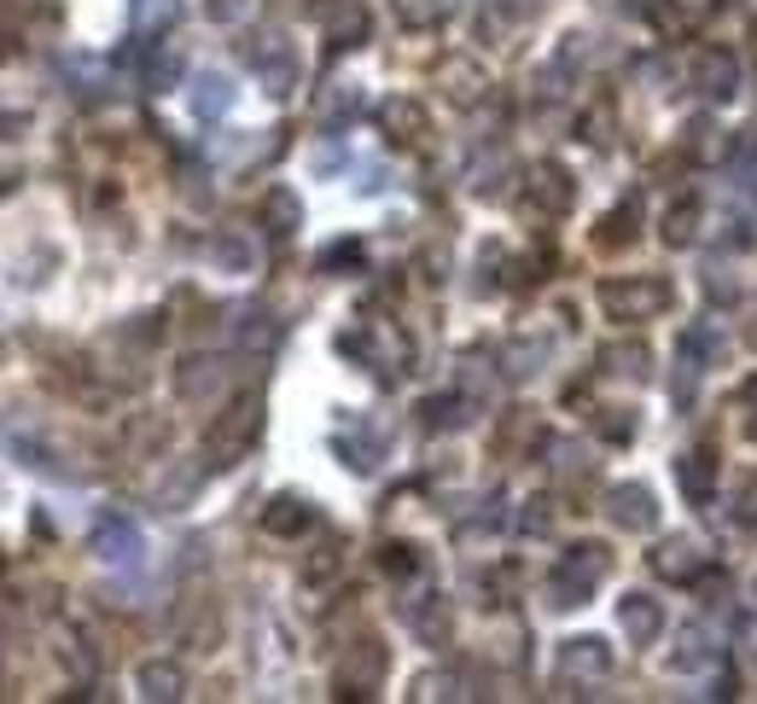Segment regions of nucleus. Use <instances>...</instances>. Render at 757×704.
I'll list each match as a JSON object with an SVG mask.
<instances>
[{"label": "nucleus", "mask_w": 757, "mask_h": 704, "mask_svg": "<svg viewBox=\"0 0 757 704\" xmlns=\"http://www.w3.org/2000/svg\"><path fill=\"white\" fill-rule=\"evenodd\" d=\"M693 88L705 99H734V88H740V58L728 47H700L693 53Z\"/></svg>", "instance_id": "2"}, {"label": "nucleus", "mask_w": 757, "mask_h": 704, "mask_svg": "<svg viewBox=\"0 0 757 704\" xmlns=\"http://www.w3.org/2000/svg\"><path fill=\"white\" fill-rule=\"evenodd\" d=\"M734 519H740V524H757V478L740 484V495H734Z\"/></svg>", "instance_id": "18"}, {"label": "nucleus", "mask_w": 757, "mask_h": 704, "mask_svg": "<svg viewBox=\"0 0 757 704\" xmlns=\"http://www.w3.org/2000/svg\"><path fill=\"white\" fill-rule=\"evenodd\" d=\"M601 303H606L612 321H652L670 303V285L664 280H606Z\"/></svg>", "instance_id": "1"}, {"label": "nucleus", "mask_w": 757, "mask_h": 704, "mask_svg": "<svg viewBox=\"0 0 757 704\" xmlns=\"http://www.w3.org/2000/svg\"><path fill=\"white\" fill-rule=\"evenodd\" d=\"M652 571L670 576V583H693V576L705 571V548L688 542V535H677V542H659V553H652Z\"/></svg>", "instance_id": "4"}, {"label": "nucleus", "mask_w": 757, "mask_h": 704, "mask_svg": "<svg viewBox=\"0 0 757 704\" xmlns=\"http://www.w3.org/2000/svg\"><path fill=\"white\" fill-rule=\"evenodd\" d=\"M700 198H688V204H677V210H670V227H664V239L670 245H693V239H700Z\"/></svg>", "instance_id": "11"}, {"label": "nucleus", "mask_w": 757, "mask_h": 704, "mask_svg": "<svg viewBox=\"0 0 757 704\" xmlns=\"http://www.w3.org/2000/svg\"><path fill=\"white\" fill-rule=\"evenodd\" d=\"M677 484H682L688 501H711V489H717V461H711V454H682Z\"/></svg>", "instance_id": "6"}, {"label": "nucleus", "mask_w": 757, "mask_h": 704, "mask_svg": "<svg viewBox=\"0 0 757 704\" xmlns=\"http://www.w3.org/2000/svg\"><path fill=\"white\" fill-rule=\"evenodd\" d=\"M140 681H147V687H152V698H175V687H181V675H175L170 664H152V670L140 675Z\"/></svg>", "instance_id": "17"}, {"label": "nucleus", "mask_w": 757, "mask_h": 704, "mask_svg": "<svg viewBox=\"0 0 757 704\" xmlns=\"http://www.w3.org/2000/svg\"><path fill=\"white\" fill-rule=\"evenodd\" d=\"M677 670H705V664H717V647H711V629H700V624H688L682 629V647H677V658H670Z\"/></svg>", "instance_id": "8"}, {"label": "nucleus", "mask_w": 757, "mask_h": 704, "mask_svg": "<svg viewBox=\"0 0 757 704\" xmlns=\"http://www.w3.org/2000/svg\"><path fill=\"white\" fill-rule=\"evenodd\" d=\"M629 221H641V198H624L618 210L606 216V234H601V245H624V239H629Z\"/></svg>", "instance_id": "14"}, {"label": "nucleus", "mask_w": 757, "mask_h": 704, "mask_svg": "<svg viewBox=\"0 0 757 704\" xmlns=\"http://www.w3.org/2000/svg\"><path fill=\"white\" fill-rule=\"evenodd\" d=\"M251 431H257V402H245V408H234V420L221 425V437H210V448L216 454H234V448L251 443Z\"/></svg>", "instance_id": "9"}, {"label": "nucleus", "mask_w": 757, "mask_h": 704, "mask_svg": "<svg viewBox=\"0 0 757 704\" xmlns=\"http://www.w3.org/2000/svg\"><path fill=\"white\" fill-rule=\"evenodd\" d=\"M740 338H746V344L757 349V297L746 303V315H740Z\"/></svg>", "instance_id": "21"}, {"label": "nucleus", "mask_w": 757, "mask_h": 704, "mask_svg": "<svg viewBox=\"0 0 757 704\" xmlns=\"http://www.w3.org/2000/svg\"><path fill=\"white\" fill-rule=\"evenodd\" d=\"M385 122H391V129H420V106H391Z\"/></svg>", "instance_id": "19"}, {"label": "nucleus", "mask_w": 757, "mask_h": 704, "mask_svg": "<svg viewBox=\"0 0 757 704\" xmlns=\"http://www.w3.org/2000/svg\"><path fill=\"white\" fill-rule=\"evenodd\" d=\"M601 361H612V372H636V379H641V372H647V349L641 344H612Z\"/></svg>", "instance_id": "15"}, {"label": "nucleus", "mask_w": 757, "mask_h": 704, "mask_svg": "<svg viewBox=\"0 0 757 704\" xmlns=\"http://www.w3.org/2000/svg\"><path fill=\"white\" fill-rule=\"evenodd\" d=\"M385 571L408 576V571H414V553H408V548H385Z\"/></svg>", "instance_id": "20"}, {"label": "nucleus", "mask_w": 757, "mask_h": 704, "mask_svg": "<svg viewBox=\"0 0 757 704\" xmlns=\"http://www.w3.org/2000/svg\"><path fill=\"white\" fill-rule=\"evenodd\" d=\"M601 437H606V443H629V437H636V420H629L624 408H606V413H601Z\"/></svg>", "instance_id": "16"}, {"label": "nucleus", "mask_w": 757, "mask_h": 704, "mask_svg": "<svg viewBox=\"0 0 757 704\" xmlns=\"http://www.w3.org/2000/svg\"><path fill=\"white\" fill-rule=\"evenodd\" d=\"M262 524H269L274 535H292V530H303V524H310V507H303V501H292V495H280V501H274L269 512H262Z\"/></svg>", "instance_id": "10"}, {"label": "nucleus", "mask_w": 757, "mask_h": 704, "mask_svg": "<svg viewBox=\"0 0 757 704\" xmlns=\"http://www.w3.org/2000/svg\"><path fill=\"white\" fill-rule=\"evenodd\" d=\"M560 664H565V675H606L612 670V652H606V640H595V635H588V640H565V658H560Z\"/></svg>", "instance_id": "5"}, {"label": "nucleus", "mask_w": 757, "mask_h": 704, "mask_svg": "<svg viewBox=\"0 0 757 704\" xmlns=\"http://www.w3.org/2000/svg\"><path fill=\"white\" fill-rule=\"evenodd\" d=\"M624 629L636 635V647H647V640H659V629H664V611H659V599H647V594H629V599H624Z\"/></svg>", "instance_id": "7"}, {"label": "nucleus", "mask_w": 757, "mask_h": 704, "mask_svg": "<svg viewBox=\"0 0 757 704\" xmlns=\"http://www.w3.org/2000/svg\"><path fill=\"white\" fill-rule=\"evenodd\" d=\"M537 198H548V210H565V204H571L565 170H554V163H548V170H537Z\"/></svg>", "instance_id": "13"}, {"label": "nucleus", "mask_w": 757, "mask_h": 704, "mask_svg": "<svg viewBox=\"0 0 757 704\" xmlns=\"http://www.w3.org/2000/svg\"><path fill=\"white\" fill-rule=\"evenodd\" d=\"M751 437H757V420H751Z\"/></svg>", "instance_id": "22"}, {"label": "nucleus", "mask_w": 757, "mask_h": 704, "mask_svg": "<svg viewBox=\"0 0 757 704\" xmlns=\"http://www.w3.org/2000/svg\"><path fill=\"white\" fill-rule=\"evenodd\" d=\"M612 524L618 530H652L659 524V507H652V489H641V484H624V489H612Z\"/></svg>", "instance_id": "3"}, {"label": "nucleus", "mask_w": 757, "mask_h": 704, "mask_svg": "<svg viewBox=\"0 0 757 704\" xmlns=\"http://www.w3.org/2000/svg\"><path fill=\"white\" fill-rule=\"evenodd\" d=\"M688 152L700 158V163H717V158H728V134L711 129V122H700V129H693V140H688Z\"/></svg>", "instance_id": "12"}]
</instances>
